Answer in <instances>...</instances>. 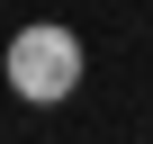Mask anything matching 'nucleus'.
I'll list each match as a JSON object with an SVG mask.
<instances>
[{
	"mask_svg": "<svg viewBox=\"0 0 153 144\" xmlns=\"http://www.w3.org/2000/svg\"><path fill=\"white\" fill-rule=\"evenodd\" d=\"M9 90L18 99H72L81 90V45H72V27H18L9 36Z\"/></svg>",
	"mask_w": 153,
	"mask_h": 144,
	"instance_id": "1",
	"label": "nucleus"
}]
</instances>
